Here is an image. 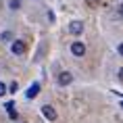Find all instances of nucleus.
Instances as JSON below:
<instances>
[{"label":"nucleus","mask_w":123,"mask_h":123,"mask_svg":"<svg viewBox=\"0 0 123 123\" xmlns=\"http://www.w3.org/2000/svg\"><path fill=\"white\" fill-rule=\"evenodd\" d=\"M42 113H44V117L48 121H56V111L52 109L50 104H44V106H42Z\"/></svg>","instance_id":"obj_1"},{"label":"nucleus","mask_w":123,"mask_h":123,"mask_svg":"<svg viewBox=\"0 0 123 123\" xmlns=\"http://www.w3.org/2000/svg\"><path fill=\"white\" fill-rule=\"evenodd\" d=\"M11 50H13V54H23L25 52V44H23V40H15L13 42V46H11Z\"/></svg>","instance_id":"obj_2"},{"label":"nucleus","mask_w":123,"mask_h":123,"mask_svg":"<svg viewBox=\"0 0 123 123\" xmlns=\"http://www.w3.org/2000/svg\"><path fill=\"white\" fill-rule=\"evenodd\" d=\"M71 52H73V56H84L86 46L81 44V42H73V44H71Z\"/></svg>","instance_id":"obj_3"},{"label":"nucleus","mask_w":123,"mask_h":123,"mask_svg":"<svg viewBox=\"0 0 123 123\" xmlns=\"http://www.w3.org/2000/svg\"><path fill=\"white\" fill-rule=\"evenodd\" d=\"M73 81V73H69V71H63L61 75H58V84L61 86H69Z\"/></svg>","instance_id":"obj_4"},{"label":"nucleus","mask_w":123,"mask_h":123,"mask_svg":"<svg viewBox=\"0 0 123 123\" xmlns=\"http://www.w3.org/2000/svg\"><path fill=\"white\" fill-rule=\"evenodd\" d=\"M69 31H71L73 36H79V33L84 31V25H81V21H73L71 25H69Z\"/></svg>","instance_id":"obj_5"},{"label":"nucleus","mask_w":123,"mask_h":123,"mask_svg":"<svg viewBox=\"0 0 123 123\" xmlns=\"http://www.w3.org/2000/svg\"><path fill=\"white\" fill-rule=\"evenodd\" d=\"M38 92H40V84L36 81V84H31L29 88H27L25 96H27V98H36V96H38Z\"/></svg>","instance_id":"obj_6"},{"label":"nucleus","mask_w":123,"mask_h":123,"mask_svg":"<svg viewBox=\"0 0 123 123\" xmlns=\"http://www.w3.org/2000/svg\"><path fill=\"white\" fill-rule=\"evenodd\" d=\"M4 109H6V113H8V117H11V119H17V111H15V102H6V104H4Z\"/></svg>","instance_id":"obj_7"},{"label":"nucleus","mask_w":123,"mask_h":123,"mask_svg":"<svg viewBox=\"0 0 123 123\" xmlns=\"http://www.w3.org/2000/svg\"><path fill=\"white\" fill-rule=\"evenodd\" d=\"M0 40H2V42H11V40H13V33L11 31H2L0 33Z\"/></svg>","instance_id":"obj_8"},{"label":"nucleus","mask_w":123,"mask_h":123,"mask_svg":"<svg viewBox=\"0 0 123 123\" xmlns=\"http://www.w3.org/2000/svg\"><path fill=\"white\" fill-rule=\"evenodd\" d=\"M8 6H11V11H17V8L21 6V0H11V2H8Z\"/></svg>","instance_id":"obj_9"},{"label":"nucleus","mask_w":123,"mask_h":123,"mask_svg":"<svg viewBox=\"0 0 123 123\" xmlns=\"http://www.w3.org/2000/svg\"><path fill=\"white\" fill-rule=\"evenodd\" d=\"M17 90H19V86H17V81H13V84L8 86V92H11V94H15Z\"/></svg>","instance_id":"obj_10"},{"label":"nucleus","mask_w":123,"mask_h":123,"mask_svg":"<svg viewBox=\"0 0 123 123\" xmlns=\"http://www.w3.org/2000/svg\"><path fill=\"white\" fill-rule=\"evenodd\" d=\"M6 86H4V84H2V81H0V96H4V94H6Z\"/></svg>","instance_id":"obj_11"},{"label":"nucleus","mask_w":123,"mask_h":123,"mask_svg":"<svg viewBox=\"0 0 123 123\" xmlns=\"http://www.w3.org/2000/svg\"><path fill=\"white\" fill-rule=\"evenodd\" d=\"M86 2H88L90 6H96V4H98V0H86Z\"/></svg>","instance_id":"obj_12"},{"label":"nucleus","mask_w":123,"mask_h":123,"mask_svg":"<svg viewBox=\"0 0 123 123\" xmlns=\"http://www.w3.org/2000/svg\"><path fill=\"white\" fill-rule=\"evenodd\" d=\"M117 13H119V15H121V17H123V4H121V6H119V8H117Z\"/></svg>","instance_id":"obj_13"},{"label":"nucleus","mask_w":123,"mask_h":123,"mask_svg":"<svg viewBox=\"0 0 123 123\" xmlns=\"http://www.w3.org/2000/svg\"><path fill=\"white\" fill-rule=\"evenodd\" d=\"M119 79L123 81V69H119Z\"/></svg>","instance_id":"obj_14"},{"label":"nucleus","mask_w":123,"mask_h":123,"mask_svg":"<svg viewBox=\"0 0 123 123\" xmlns=\"http://www.w3.org/2000/svg\"><path fill=\"white\" fill-rule=\"evenodd\" d=\"M119 54L123 56V44H119Z\"/></svg>","instance_id":"obj_15"},{"label":"nucleus","mask_w":123,"mask_h":123,"mask_svg":"<svg viewBox=\"0 0 123 123\" xmlns=\"http://www.w3.org/2000/svg\"><path fill=\"white\" fill-rule=\"evenodd\" d=\"M121 106H123V100H121Z\"/></svg>","instance_id":"obj_16"}]
</instances>
